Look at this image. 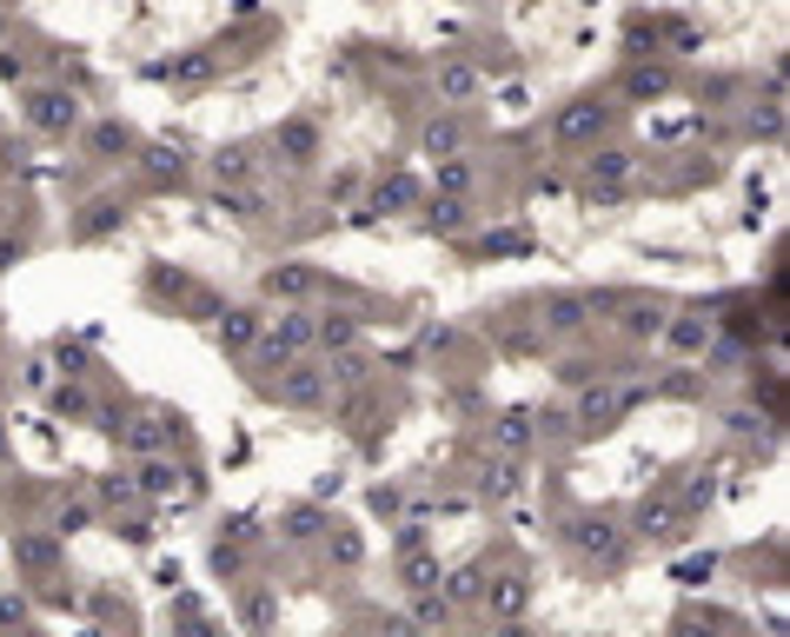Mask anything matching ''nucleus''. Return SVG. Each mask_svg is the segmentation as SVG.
Wrapping results in <instances>:
<instances>
[{
  "label": "nucleus",
  "mask_w": 790,
  "mask_h": 637,
  "mask_svg": "<svg viewBox=\"0 0 790 637\" xmlns=\"http://www.w3.org/2000/svg\"><path fill=\"white\" fill-rule=\"evenodd\" d=\"M86 525H93V505H86V499H73V505H60V518H53V532H60V538H73V532H86Z\"/></svg>",
  "instance_id": "nucleus-37"
},
{
  "label": "nucleus",
  "mask_w": 790,
  "mask_h": 637,
  "mask_svg": "<svg viewBox=\"0 0 790 637\" xmlns=\"http://www.w3.org/2000/svg\"><path fill=\"white\" fill-rule=\"evenodd\" d=\"M572 545H578V558L598 565V572H618V565L632 558V545H625V532H618L612 518H578V525H572Z\"/></svg>",
  "instance_id": "nucleus-6"
},
{
  "label": "nucleus",
  "mask_w": 790,
  "mask_h": 637,
  "mask_svg": "<svg viewBox=\"0 0 790 637\" xmlns=\"http://www.w3.org/2000/svg\"><path fill=\"white\" fill-rule=\"evenodd\" d=\"M219 219H233V226H259L266 213H273V199H266V186H253V179H239V186H219L213 199H206Z\"/></svg>",
  "instance_id": "nucleus-9"
},
{
  "label": "nucleus",
  "mask_w": 790,
  "mask_h": 637,
  "mask_svg": "<svg viewBox=\"0 0 790 637\" xmlns=\"http://www.w3.org/2000/svg\"><path fill=\"white\" fill-rule=\"evenodd\" d=\"M173 425H179V419H166V412H140V419L126 425L133 459H146V452H173Z\"/></svg>",
  "instance_id": "nucleus-23"
},
{
  "label": "nucleus",
  "mask_w": 790,
  "mask_h": 637,
  "mask_svg": "<svg viewBox=\"0 0 790 637\" xmlns=\"http://www.w3.org/2000/svg\"><path fill=\"white\" fill-rule=\"evenodd\" d=\"M0 47H13V7L0 0Z\"/></svg>",
  "instance_id": "nucleus-45"
},
{
  "label": "nucleus",
  "mask_w": 790,
  "mask_h": 637,
  "mask_svg": "<svg viewBox=\"0 0 790 637\" xmlns=\"http://www.w3.org/2000/svg\"><path fill=\"white\" fill-rule=\"evenodd\" d=\"M678 525H685V512H678L671 499H658V505L638 512V532H645V538H678Z\"/></svg>",
  "instance_id": "nucleus-32"
},
{
  "label": "nucleus",
  "mask_w": 790,
  "mask_h": 637,
  "mask_svg": "<svg viewBox=\"0 0 790 637\" xmlns=\"http://www.w3.org/2000/svg\"><path fill=\"white\" fill-rule=\"evenodd\" d=\"M133 499H140V492H133V479H120V472H113V479H100V505H133Z\"/></svg>",
  "instance_id": "nucleus-39"
},
{
  "label": "nucleus",
  "mask_w": 790,
  "mask_h": 637,
  "mask_svg": "<svg viewBox=\"0 0 790 637\" xmlns=\"http://www.w3.org/2000/svg\"><path fill=\"white\" fill-rule=\"evenodd\" d=\"M20 120H27L33 133H47V140H66V133H80L86 106H80V93H73V86H27Z\"/></svg>",
  "instance_id": "nucleus-4"
},
{
  "label": "nucleus",
  "mask_w": 790,
  "mask_h": 637,
  "mask_svg": "<svg viewBox=\"0 0 790 637\" xmlns=\"http://www.w3.org/2000/svg\"><path fill=\"white\" fill-rule=\"evenodd\" d=\"M658 339H665V352H671V359H705V352H711V339H718V326H711L705 312H678V319H665V332H658Z\"/></svg>",
  "instance_id": "nucleus-10"
},
{
  "label": "nucleus",
  "mask_w": 790,
  "mask_h": 637,
  "mask_svg": "<svg viewBox=\"0 0 790 637\" xmlns=\"http://www.w3.org/2000/svg\"><path fill=\"white\" fill-rule=\"evenodd\" d=\"M27 618H33L27 598H0V625H27Z\"/></svg>",
  "instance_id": "nucleus-42"
},
{
  "label": "nucleus",
  "mask_w": 790,
  "mask_h": 637,
  "mask_svg": "<svg viewBox=\"0 0 790 637\" xmlns=\"http://www.w3.org/2000/svg\"><path fill=\"white\" fill-rule=\"evenodd\" d=\"M525 492V465H519V452H505V459H492L485 472H479V499L485 505H512Z\"/></svg>",
  "instance_id": "nucleus-16"
},
{
  "label": "nucleus",
  "mask_w": 790,
  "mask_h": 637,
  "mask_svg": "<svg viewBox=\"0 0 790 637\" xmlns=\"http://www.w3.org/2000/svg\"><path fill=\"white\" fill-rule=\"evenodd\" d=\"M359 339H366L359 312H312V346L319 352H352Z\"/></svg>",
  "instance_id": "nucleus-20"
},
{
  "label": "nucleus",
  "mask_w": 790,
  "mask_h": 637,
  "mask_svg": "<svg viewBox=\"0 0 790 637\" xmlns=\"http://www.w3.org/2000/svg\"><path fill=\"white\" fill-rule=\"evenodd\" d=\"M532 432L558 445V439H572V412H532Z\"/></svg>",
  "instance_id": "nucleus-38"
},
{
  "label": "nucleus",
  "mask_w": 790,
  "mask_h": 637,
  "mask_svg": "<svg viewBox=\"0 0 790 637\" xmlns=\"http://www.w3.org/2000/svg\"><path fill=\"white\" fill-rule=\"evenodd\" d=\"M432 166H439V193H452V199H465V193H472V179H479V173H472V160H459V153H445V160H432Z\"/></svg>",
  "instance_id": "nucleus-34"
},
{
  "label": "nucleus",
  "mask_w": 790,
  "mask_h": 637,
  "mask_svg": "<svg viewBox=\"0 0 790 637\" xmlns=\"http://www.w3.org/2000/svg\"><path fill=\"white\" fill-rule=\"evenodd\" d=\"M479 93H485V73L472 60H439V100L445 106H472Z\"/></svg>",
  "instance_id": "nucleus-17"
},
{
  "label": "nucleus",
  "mask_w": 790,
  "mask_h": 637,
  "mask_svg": "<svg viewBox=\"0 0 790 637\" xmlns=\"http://www.w3.org/2000/svg\"><path fill=\"white\" fill-rule=\"evenodd\" d=\"M312 286H319V279H312V266H306V259H286V266H273V273L259 279V292H266V299H286V306L312 299Z\"/></svg>",
  "instance_id": "nucleus-18"
},
{
  "label": "nucleus",
  "mask_w": 790,
  "mask_h": 637,
  "mask_svg": "<svg viewBox=\"0 0 790 637\" xmlns=\"http://www.w3.org/2000/svg\"><path fill=\"white\" fill-rule=\"evenodd\" d=\"M525 605H532V585H525V578H499V585H485V592H479V612H485V618H499V625L525 618Z\"/></svg>",
  "instance_id": "nucleus-21"
},
{
  "label": "nucleus",
  "mask_w": 790,
  "mask_h": 637,
  "mask_svg": "<svg viewBox=\"0 0 790 637\" xmlns=\"http://www.w3.org/2000/svg\"><path fill=\"white\" fill-rule=\"evenodd\" d=\"M213 179H219V186L253 179V153H246V146H219V153H213Z\"/></svg>",
  "instance_id": "nucleus-33"
},
{
  "label": "nucleus",
  "mask_w": 790,
  "mask_h": 637,
  "mask_svg": "<svg viewBox=\"0 0 790 637\" xmlns=\"http://www.w3.org/2000/svg\"><path fill=\"white\" fill-rule=\"evenodd\" d=\"M160 80H173V86H199V80H213V53H179V60L160 66Z\"/></svg>",
  "instance_id": "nucleus-30"
},
{
  "label": "nucleus",
  "mask_w": 790,
  "mask_h": 637,
  "mask_svg": "<svg viewBox=\"0 0 790 637\" xmlns=\"http://www.w3.org/2000/svg\"><path fill=\"white\" fill-rule=\"evenodd\" d=\"M133 160H140V179H146L153 193H173V186H186V153H179V146H140Z\"/></svg>",
  "instance_id": "nucleus-13"
},
{
  "label": "nucleus",
  "mask_w": 790,
  "mask_h": 637,
  "mask_svg": "<svg viewBox=\"0 0 790 637\" xmlns=\"http://www.w3.org/2000/svg\"><path fill=\"white\" fill-rule=\"evenodd\" d=\"M7 7H13V0H7Z\"/></svg>",
  "instance_id": "nucleus-46"
},
{
  "label": "nucleus",
  "mask_w": 790,
  "mask_h": 637,
  "mask_svg": "<svg viewBox=\"0 0 790 637\" xmlns=\"http://www.w3.org/2000/svg\"><path fill=\"white\" fill-rule=\"evenodd\" d=\"M632 399H638L632 386L585 379V386H578V399H572V439H598V432H612V425H618V412H625Z\"/></svg>",
  "instance_id": "nucleus-3"
},
{
  "label": "nucleus",
  "mask_w": 790,
  "mask_h": 637,
  "mask_svg": "<svg viewBox=\"0 0 790 637\" xmlns=\"http://www.w3.org/2000/svg\"><path fill=\"white\" fill-rule=\"evenodd\" d=\"M492 439H499V452H525L538 432H532V405H512V412H499L492 419Z\"/></svg>",
  "instance_id": "nucleus-26"
},
{
  "label": "nucleus",
  "mask_w": 790,
  "mask_h": 637,
  "mask_svg": "<svg viewBox=\"0 0 790 637\" xmlns=\"http://www.w3.org/2000/svg\"><path fill=\"white\" fill-rule=\"evenodd\" d=\"M399 505H406V499H399V492H392V485H379V492H372V512H386V518H392V512H399Z\"/></svg>",
  "instance_id": "nucleus-43"
},
{
  "label": "nucleus",
  "mask_w": 790,
  "mask_h": 637,
  "mask_svg": "<svg viewBox=\"0 0 790 637\" xmlns=\"http://www.w3.org/2000/svg\"><path fill=\"white\" fill-rule=\"evenodd\" d=\"M665 319H671V306H665V299H632V306L618 312V332H625L632 346H652V339L665 332Z\"/></svg>",
  "instance_id": "nucleus-19"
},
{
  "label": "nucleus",
  "mask_w": 790,
  "mask_h": 637,
  "mask_svg": "<svg viewBox=\"0 0 790 637\" xmlns=\"http://www.w3.org/2000/svg\"><path fill=\"white\" fill-rule=\"evenodd\" d=\"M13 565L27 578H53L60 572V532H13Z\"/></svg>",
  "instance_id": "nucleus-12"
},
{
  "label": "nucleus",
  "mask_w": 790,
  "mask_h": 637,
  "mask_svg": "<svg viewBox=\"0 0 790 637\" xmlns=\"http://www.w3.org/2000/svg\"><path fill=\"white\" fill-rule=\"evenodd\" d=\"M671 93V66L665 60H632L625 66V100H665Z\"/></svg>",
  "instance_id": "nucleus-24"
},
{
  "label": "nucleus",
  "mask_w": 790,
  "mask_h": 637,
  "mask_svg": "<svg viewBox=\"0 0 790 637\" xmlns=\"http://www.w3.org/2000/svg\"><path fill=\"white\" fill-rule=\"evenodd\" d=\"M592 319H598V299H592V292H558V299H545V332H558V339L585 332Z\"/></svg>",
  "instance_id": "nucleus-14"
},
{
  "label": "nucleus",
  "mask_w": 790,
  "mask_h": 637,
  "mask_svg": "<svg viewBox=\"0 0 790 637\" xmlns=\"http://www.w3.org/2000/svg\"><path fill=\"white\" fill-rule=\"evenodd\" d=\"M419 153H425V160H445V153H465V120H452V113H439V120H425V126H419Z\"/></svg>",
  "instance_id": "nucleus-25"
},
{
  "label": "nucleus",
  "mask_w": 790,
  "mask_h": 637,
  "mask_svg": "<svg viewBox=\"0 0 790 637\" xmlns=\"http://www.w3.org/2000/svg\"><path fill=\"white\" fill-rule=\"evenodd\" d=\"M27 73H33V66H27L13 47H0V80H20V86H27Z\"/></svg>",
  "instance_id": "nucleus-41"
},
{
  "label": "nucleus",
  "mask_w": 790,
  "mask_h": 637,
  "mask_svg": "<svg viewBox=\"0 0 790 637\" xmlns=\"http://www.w3.org/2000/svg\"><path fill=\"white\" fill-rule=\"evenodd\" d=\"M445 585V605H479V592H485V572L479 565H459L452 578H439Z\"/></svg>",
  "instance_id": "nucleus-35"
},
{
  "label": "nucleus",
  "mask_w": 790,
  "mask_h": 637,
  "mask_svg": "<svg viewBox=\"0 0 790 637\" xmlns=\"http://www.w3.org/2000/svg\"><path fill=\"white\" fill-rule=\"evenodd\" d=\"M259 326H266L259 306H226V312H219V346H226V352H253Z\"/></svg>",
  "instance_id": "nucleus-22"
},
{
  "label": "nucleus",
  "mask_w": 790,
  "mask_h": 637,
  "mask_svg": "<svg viewBox=\"0 0 790 637\" xmlns=\"http://www.w3.org/2000/svg\"><path fill=\"white\" fill-rule=\"evenodd\" d=\"M113 226H126V206H120V199H100V206H86V219L73 226V239H100V233H113Z\"/></svg>",
  "instance_id": "nucleus-31"
},
{
  "label": "nucleus",
  "mask_w": 790,
  "mask_h": 637,
  "mask_svg": "<svg viewBox=\"0 0 790 637\" xmlns=\"http://www.w3.org/2000/svg\"><path fill=\"white\" fill-rule=\"evenodd\" d=\"M605 126H612V100H605V93H578V100L558 106L552 140H558V146H592V140H605Z\"/></svg>",
  "instance_id": "nucleus-5"
},
{
  "label": "nucleus",
  "mask_w": 790,
  "mask_h": 637,
  "mask_svg": "<svg viewBox=\"0 0 790 637\" xmlns=\"http://www.w3.org/2000/svg\"><path fill=\"white\" fill-rule=\"evenodd\" d=\"M585 153H592V160H585V193H592V199H612V193L638 173V153H632V146H598V140H592Z\"/></svg>",
  "instance_id": "nucleus-7"
},
{
  "label": "nucleus",
  "mask_w": 790,
  "mask_h": 637,
  "mask_svg": "<svg viewBox=\"0 0 790 637\" xmlns=\"http://www.w3.org/2000/svg\"><path fill=\"white\" fill-rule=\"evenodd\" d=\"M7 266H20V239H0V273Z\"/></svg>",
  "instance_id": "nucleus-44"
},
{
  "label": "nucleus",
  "mask_w": 790,
  "mask_h": 637,
  "mask_svg": "<svg viewBox=\"0 0 790 637\" xmlns=\"http://www.w3.org/2000/svg\"><path fill=\"white\" fill-rule=\"evenodd\" d=\"M299 352H312V312H306V306H286L279 319L259 326V339H253V366H259V372H279V366L299 359Z\"/></svg>",
  "instance_id": "nucleus-1"
},
{
  "label": "nucleus",
  "mask_w": 790,
  "mask_h": 637,
  "mask_svg": "<svg viewBox=\"0 0 790 637\" xmlns=\"http://www.w3.org/2000/svg\"><path fill=\"white\" fill-rule=\"evenodd\" d=\"M80 126H86V160H100V166H120L140 153V133L126 120H80Z\"/></svg>",
  "instance_id": "nucleus-8"
},
{
  "label": "nucleus",
  "mask_w": 790,
  "mask_h": 637,
  "mask_svg": "<svg viewBox=\"0 0 790 637\" xmlns=\"http://www.w3.org/2000/svg\"><path fill=\"white\" fill-rule=\"evenodd\" d=\"M439 578H445V572H439V558H432V552H419V545H406V558H399V585H406V592H432Z\"/></svg>",
  "instance_id": "nucleus-27"
},
{
  "label": "nucleus",
  "mask_w": 790,
  "mask_h": 637,
  "mask_svg": "<svg viewBox=\"0 0 790 637\" xmlns=\"http://www.w3.org/2000/svg\"><path fill=\"white\" fill-rule=\"evenodd\" d=\"M399 206H419V179H412V173H392V179H379V193H372V213H399Z\"/></svg>",
  "instance_id": "nucleus-28"
},
{
  "label": "nucleus",
  "mask_w": 790,
  "mask_h": 637,
  "mask_svg": "<svg viewBox=\"0 0 790 637\" xmlns=\"http://www.w3.org/2000/svg\"><path fill=\"white\" fill-rule=\"evenodd\" d=\"M425 226H432V233H465V226H472V213H465V199L439 193V199H425Z\"/></svg>",
  "instance_id": "nucleus-29"
},
{
  "label": "nucleus",
  "mask_w": 790,
  "mask_h": 637,
  "mask_svg": "<svg viewBox=\"0 0 790 637\" xmlns=\"http://www.w3.org/2000/svg\"><path fill=\"white\" fill-rule=\"evenodd\" d=\"M266 399H273V405H286V412H319V405L332 399V372H326V366H312V359L299 352V359H286V366L266 379Z\"/></svg>",
  "instance_id": "nucleus-2"
},
{
  "label": "nucleus",
  "mask_w": 790,
  "mask_h": 637,
  "mask_svg": "<svg viewBox=\"0 0 790 637\" xmlns=\"http://www.w3.org/2000/svg\"><path fill=\"white\" fill-rule=\"evenodd\" d=\"M53 412H60V419H93L100 405H93L86 386H53Z\"/></svg>",
  "instance_id": "nucleus-36"
},
{
  "label": "nucleus",
  "mask_w": 790,
  "mask_h": 637,
  "mask_svg": "<svg viewBox=\"0 0 790 637\" xmlns=\"http://www.w3.org/2000/svg\"><path fill=\"white\" fill-rule=\"evenodd\" d=\"M273 153H279L293 173H306V166L319 160V126H312V120H279V126H273Z\"/></svg>",
  "instance_id": "nucleus-11"
},
{
  "label": "nucleus",
  "mask_w": 790,
  "mask_h": 637,
  "mask_svg": "<svg viewBox=\"0 0 790 637\" xmlns=\"http://www.w3.org/2000/svg\"><path fill=\"white\" fill-rule=\"evenodd\" d=\"M179 485H186V472H179V465H173L166 452H146V459H140V472H133V492H140L146 505H160V499H173Z\"/></svg>",
  "instance_id": "nucleus-15"
},
{
  "label": "nucleus",
  "mask_w": 790,
  "mask_h": 637,
  "mask_svg": "<svg viewBox=\"0 0 790 637\" xmlns=\"http://www.w3.org/2000/svg\"><path fill=\"white\" fill-rule=\"evenodd\" d=\"M332 558H339V565H359V558H366V545H359L352 532H339V538H332Z\"/></svg>",
  "instance_id": "nucleus-40"
}]
</instances>
